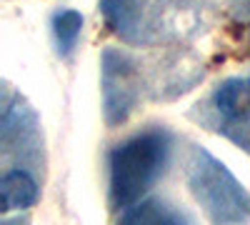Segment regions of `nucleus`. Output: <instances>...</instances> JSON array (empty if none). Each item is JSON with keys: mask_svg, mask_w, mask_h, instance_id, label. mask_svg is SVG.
Wrapping results in <instances>:
<instances>
[{"mask_svg": "<svg viewBox=\"0 0 250 225\" xmlns=\"http://www.w3.org/2000/svg\"><path fill=\"white\" fill-rule=\"evenodd\" d=\"M193 193L218 225H238L250 218V198L223 170V165L210 163V168L198 170Z\"/></svg>", "mask_w": 250, "mask_h": 225, "instance_id": "f03ea898", "label": "nucleus"}, {"mask_svg": "<svg viewBox=\"0 0 250 225\" xmlns=\"http://www.w3.org/2000/svg\"><path fill=\"white\" fill-rule=\"evenodd\" d=\"M215 108L233 123L250 120V80H228L215 93Z\"/></svg>", "mask_w": 250, "mask_h": 225, "instance_id": "7ed1b4c3", "label": "nucleus"}, {"mask_svg": "<svg viewBox=\"0 0 250 225\" xmlns=\"http://www.w3.org/2000/svg\"><path fill=\"white\" fill-rule=\"evenodd\" d=\"M118 225H190V223L160 200H143L125 208Z\"/></svg>", "mask_w": 250, "mask_h": 225, "instance_id": "20e7f679", "label": "nucleus"}, {"mask_svg": "<svg viewBox=\"0 0 250 225\" xmlns=\"http://www.w3.org/2000/svg\"><path fill=\"white\" fill-rule=\"evenodd\" d=\"M165 138L145 133L118 145L110 158V200L115 208H130L153 188L165 165Z\"/></svg>", "mask_w": 250, "mask_h": 225, "instance_id": "f257e3e1", "label": "nucleus"}, {"mask_svg": "<svg viewBox=\"0 0 250 225\" xmlns=\"http://www.w3.org/2000/svg\"><path fill=\"white\" fill-rule=\"evenodd\" d=\"M38 200V183L25 170H8L3 175V210H23Z\"/></svg>", "mask_w": 250, "mask_h": 225, "instance_id": "39448f33", "label": "nucleus"}, {"mask_svg": "<svg viewBox=\"0 0 250 225\" xmlns=\"http://www.w3.org/2000/svg\"><path fill=\"white\" fill-rule=\"evenodd\" d=\"M80 28H83V18L75 10H60L53 18V30H55L58 45L62 48V53H70L73 50L75 40L80 35Z\"/></svg>", "mask_w": 250, "mask_h": 225, "instance_id": "423d86ee", "label": "nucleus"}]
</instances>
